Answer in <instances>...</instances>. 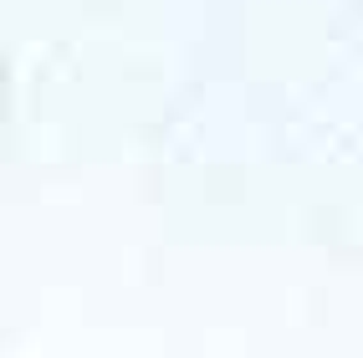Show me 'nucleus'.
Wrapping results in <instances>:
<instances>
[]
</instances>
